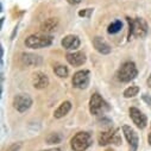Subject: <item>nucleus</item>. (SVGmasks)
Wrapping results in <instances>:
<instances>
[{
  "label": "nucleus",
  "instance_id": "nucleus-21",
  "mask_svg": "<svg viewBox=\"0 0 151 151\" xmlns=\"http://www.w3.org/2000/svg\"><path fill=\"white\" fill-rule=\"evenodd\" d=\"M47 143L48 144H50V145H52V144H58V143H61L62 142V136L60 134V133H50L48 137H47Z\"/></svg>",
  "mask_w": 151,
  "mask_h": 151
},
{
  "label": "nucleus",
  "instance_id": "nucleus-5",
  "mask_svg": "<svg viewBox=\"0 0 151 151\" xmlns=\"http://www.w3.org/2000/svg\"><path fill=\"white\" fill-rule=\"evenodd\" d=\"M70 145L74 151H86L92 145V137L88 132H79L71 138Z\"/></svg>",
  "mask_w": 151,
  "mask_h": 151
},
{
  "label": "nucleus",
  "instance_id": "nucleus-22",
  "mask_svg": "<svg viewBox=\"0 0 151 151\" xmlns=\"http://www.w3.org/2000/svg\"><path fill=\"white\" fill-rule=\"evenodd\" d=\"M92 12H93V9H86V10H81L80 12H79V16L80 17H91V14H92Z\"/></svg>",
  "mask_w": 151,
  "mask_h": 151
},
{
  "label": "nucleus",
  "instance_id": "nucleus-8",
  "mask_svg": "<svg viewBox=\"0 0 151 151\" xmlns=\"http://www.w3.org/2000/svg\"><path fill=\"white\" fill-rule=\"evenodd\" d=\"M12 105L19 113H24L32 106V99L29 94H18L13 98Z\"/></svg>",
  "mask_w": 151,
  "mask_h": 151
},
{
  "label": "nucleus",
  "instance_id": "nucleus-4",
  "mask_svg": "<svg viewBox=\"0 0 151 151\" xmlns=\"http://www.w3.org/2000/svg\"><path fill=\"white\" fill-rule=\"evenodd\" d=\"M137 75H138V69L136 64L133 62H125L117 71V79L120 82L126 83L134 80Z\"/></svg>",
  "mask_w": 151,
  "mask_h": 151
},
{
  "label": "nucleus",
  "instance_id": "nucleus-13",
  "mask_svg": "<svg viewBox=\"0 0 151 151\" xmlns=\"http://www.w3.org/2000/svg\"><path fill=\"white\" fill-rule=\"evenodd\" d=\"M61 44L65 50H75L80 47V38L78 36L68 35V36L63 37Z\"/></svg>",
  "mask_w": 151,
  "mask_h": 151
},
{
  "label": "nucleus",
  "instance_id": "nucleus-1",
  "mask_svg": "<svg viewBox=\"0 0 151 151\" xmlns=\"http://www.w3.org/2000/svg\"><path fill=\"white\" fill-rule=\"evenodd\" d=\"M111 109L108 102L99 94V93H94L91 96L89 100V111L93 116L95 117H100L104 116L105 113H107Z\"/></svg>",
  "mask_w": 151,
  "mask_h": 151
},
{
  "label": "nucleus",
  "instance_id": "nucleus-7",
  "mask_svg": "<svg viewBox=\"0 0 151 151\" xmlns=\"http://www.w3.org/2000/svg\"><path fill=\"white\" fill-rule=\"evenodd\" d=\"M71 83L75 88L86 89L89 85V71L88 70H79L74 74L71 79Z\"/></svg>",
  "mask_w": 151,
  "mask_h": 151
},
{
  "label": "nucleus",
  "instance_id": "nucleus-20",
  "mask_svg": "<svg viewBox=\"0 0 151 151\" xmlns=\"http://www.w3.org/2000/svg\"><path fill=\"white\" fill-rule=\"evenodd\" d=\"M138 93H139V87H137V86H131V87H129V88H126V89L124 91V98L130 99V98L136 96Z\"/></svg>",
  "mask_w": 151,
  "mask_h": 151
},
{
  "label": "nucleus",
  "instance_id": "nucleus-11",
  "mask_svg": "<svg viewBox=\"0 0 151 151\" xmlns=\"http://www.w3.org/2000/svg\"><path fill=\"white\" fill-rule=\"evenodd\" d=\"M20 62L26 67H40L43 63V60L38 55L31 52H23L20 55Z\"/></svg>",
  "mask_w": 151,
  "mask_h": 151
},
{
  "label": "nucleus",
  "instance_id": "nucleus-25",
  "mask_svg": "<svg viewBox=\"0 0 151 151\" xmlns=\"http://www.w3.org/2000/svg\"><path fill=\"white\" fill-rule=\"evenodd\" d=\"M67 1L70 4V5H78L81 3V0H67Z\"/></svg>",
  "mask_w": 151,
  "mask_h": 151
},
{
  "label": "nucleus",
  "instance_id": "nucleus-15",
  "mask_svg": "<svg viewBox=\"0 0 151 151\" xmlns=\"http://www.w3.org/2000/svg\"><path fill=\"white\" fill-rule=\"evenodd\" d=\"M93 45H94L95 50L101 55H108L111 52V50H112L109 44L102 38V37H99V36H96L95 38L93 40Z\"/></svg>",
  "mask_w": 151,
  "mask_h": 151
},
{
  "label": "nucleus",
  "instance_id": "nucleus-27",
  "mask_svg": "<svg viewBox=\"0 0 151 151\" xmlns=\"http://www.w3.org/2000/svg\"><path fill=\"white\" fill-rule=\"evenodd\" d=\"M147 142H149V144L151 145V132H150L149 136H147Z\"/></svg>",
  "mask_w": 151,
  "mask_h": 151
},
{
  "label": "nucleus",
  "instance_id": "nucleus-26",
  "mask_svg": "<svg viewBox=\"0 0 151 151\" xmlns=\"http://www.w3.org/2000/svg\"><path fill=\"white\" fill-rule=\"evenodd\" d=\"M146 83H147V87L151 89V74L149 75V78H147V80H146Z\"/></svg>",
  "mask_w": 151,
  "mask_h": 151
},
{
  "label": "nucleus",
  "instance_id": "nucleus-14",
  "mask_svg": "<svg viewBox=\"0 0 151 151\" xmlns=\"http://www.w3.org/2000/svg\"><path fill=\"white\" fill-rule=\"evenodd\" d=\"M68 63L73 67H80L86 62V55L83 52L76 51V52H69L65 56Z\"/></svg>",
  "mask_w": 151,
  "mask_h": 151
},
{
  "label": "nucleus",
  "instance_id": "nucleus-18",
  "mask_svg": "<svg viewBox=\"0 0 151 151\" xmlns=\"http://www.w3.org/2000/svg\"><path fill=\"white\" fill-rule=\"evenodd\" d=\"M123 29V23L120 20H114L113 23H111L107 27V32L109 35H114V33H118L120 30Z\"/></svg>",
  "mask_w": 151,
  "mask_h": 151
},
{
  "label": "nucleus",
  "instance_id": "nucleus-6",
  "mask_svg": "<svg viewBox=\"0 0 151 151\" xmlns=\"http://www.w3.org/2000/svg\"><path fill=\"white\" fill-rule=\"evenodd\" d=\"M98 142L101 146H105L109 143H114L116 145H120L122 139L118 134V131L116 129H109L107 131L100 132L98 136Z\"/></svg>",
  "mask_w": 151,
  "mask_h": 151
},
{
  "label": "nucleus",
  "instance_id": "nucleus-10",
  "mask_svg": "<svg viewBox=\"0 0 151 151\" xmlns=\"http://www.w3.org/2000/svg\"><path fill=\"white\" fill-rule=\"evenodd\" d=\"M123 132H124V136L129 143L130 151H137L138 144H139V138H138L137 132L133 129H131V126H127V125L123 126Z\"/></svg>",
  "mask_w": 151,
  "mask_h": 151
},
{
  "label": "nucleus",
  "instance_id": "nucleus-19",
  "mask_svg": "<svg viewBox=\"0 0 151 151\" xmlns=\"http://www.w3.org/2000/svg\"><path fill=\"white\" fill-rule=\"evenodd\" d=\"M54 73L57 75L58 78H67L69 75V70L65 65H62V64H57L54 67Z\"/></svg>",
  "mask_w": 151,
  "mask_h": 151
},
{
  "label": "nucleus",
  "instance_id": "nucleus-16",
  "mask_svg": "<svg viewBox=\"0 0 151 151\" xmlns=\"http://www.w3.org/2000/svg\"><path fill=\"white\" fill-rule=\"evenodd\" d=\"M70 109H71V102H70V101H64V102H62V104L55 109L54 117L57 118V119H61V118H63V117H65V116L68 114Z\"/></svg>",
  "mask_w": 151,
  "mask_h": 151
},
{
  "label": "nucleus",
  "instance_id": "nucleus-28",
  "mask_svg": "<svg viewBox=\"0 0 151 151\" xmlns=\"http://www.w3.org/2000/svg\"><path fill=\"white\" fill-rule=\"evenodd\" d=\"M43 151H62L61 149H50V150H43Z\"/></svg>",
  "mask_w": 151,
  "mask_h": 151
},
{
  "label": "nucleus",
  "instance_id": "nucleus-24",
  "mask_svg": "<svg viewBox=\"0 0 151 151\" xmlns=\"http://www.w3.org/2000/svg\"><path fill=\"white\" fill-rule=\"evenodd\" d=\"M142 99H143L149 106H151V96H150L149 94H143V95H142Z\"/></svg>",
  "mask_w": 151,
  "mask_h": 151
},
{
  "label": "nucleus",
  "instance_id": "nucleus-17",
  "mask_svg": "<svg viewBox=\"0 0 151 151\" xmlns=\"http://www.w3.org/2000/svg\"><path fill=\"white\" fill-rule=\"evenodd\" d=\"M57 25H58V18L51 17V18L45 19V20L41 24V30H42L43 32H50V31L55 30V29L57 27Z\"/></svg>",
  "mask_w": 151,
  "mask_h": 151
},
{
  "label": "nucleus",
  "instance_id": "nucleus-2",
  "mask_svg": "<svg viewBox=\"0 0 151 151\" xmlns=\"http://www.w3.org/2000/svg\"><path fill=\"white\" fill-rule=\"evenodd\" d=\"M126 20L129 23V35L130 36L132 35L134 37H138V38H144V37L147 35L149 26L143 18L137 17L134 19H131L127 17Z\"/></svg>",
  "mask_w": 151,
  "mask_h": 151
},
{
  "label": "nucleus",
  "instance_id": "nucleus-9",
  "mask_svg": "<svg viewBox=\"0 0 151 151\" xmlns=\"http://www.w3.org/2000/svg\"><path fill=\"white\" fill-rule=\"evenodd\" d=\"M129 113H130V118L132 119L133 124L138 129L143 130V129L146 127V125H147V118H146V116L144 114V113L140 109H138L137 107H131L129 109Z\"/></svg>",
  "mask_w": 151,
  "mask_h": 151
},
{
  "label": "nucleus",
  "instance_id": "nucleus-12",
  "mask_svg": "<svg viewBox=\"0 0 151 151\" xmlns=\"http://www.w3.org/2000/svg\"><path fill=\"white\" fill-rule=\"evenodd\" d=\"M32 85L36 89H44L49 86V78L42 71H36L32 75Z\"/></svg>",
  "mask_w": 151,
  "mask_h": 151
},
{
  "label": "nucleus",
  "instance_id": "nucleus-3",
  "mask_svg": "<svg viewBox=\"0 0 151 151\" xmlns=\"http://www.w3.org/2000/svg\"><path fill=\"white\" fill-rule=\"evenodd\" d=\"M51 44H52V37L49 35H42V33L31 35L25 40V45L26 48L30 49H42L50 47Z\"/></svg>",
  "mask_w": 151,
  "mask_h": 151
},
{
  "label": "nucleus",
  "instance_id": "nucleus-23",
  "mask_svg": "<svg viewBox=\"0 0 151 151\" xmlns=\"http://www.w3.org/2000/svg\"><path fill=\"white\" fill-rule=\"evenodd\" d=\"M20 146H22V144L20 143H16V144H12L10 147H9V150L7 151H19V149H20Z\"/></svg>",
  "mask_w": 151,
  "mask_h": 151
}]
</instances>
